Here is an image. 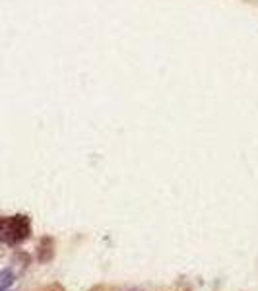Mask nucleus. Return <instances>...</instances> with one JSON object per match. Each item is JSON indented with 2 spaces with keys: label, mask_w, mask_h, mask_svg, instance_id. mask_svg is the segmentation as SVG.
<instances>
[{
  "label": "nucleus",
  "mask_w": 258,
  "mask_h": 291,
  "mask_svg": "<svg viewBox=\"0 0 258 291\" xmlns=\"http://www.w3.org/2000/svg\"><path fill=\"white\" fill-rule=\"evenodd\" d=\"M31 233V225L27 216H14L10 220H6V235L4 241H8L10 245H18L25 241Z\"/></svg>",
  "instance_id": "nucleus-1"
},
{
  "label": "nucleus",
  "mask_w": 258,
  "mask_h": 291,
  "mask_svg": "<svg viewBox=\"0 0 258 291\" xmlns=\"http://www.w3.org/2000/svg\"><path fill=\"white\" fill-rule=\"evenodd\" d=\"M16 282V274L10 268L0 270V291H8V288Z\"/></svg>",
  "instance_id": "nucleus-3"
},
{
  "label": "nucleus",
  "mask_w": 258,
  "mask_h": 291,
  "mask_svg": "<svg viewBox=\"0 0 258 291\" xmlns=\"http://www.w3.org/2000/svg\"><path fill=\"white\" fill-rule=\"evenodd\" d=\"M54 256V241L51 237H43L41 243H39V250H37V258L41 264L45 262H51Z\"/></svg>",
  "instance_id": "nucleus-2"
}]
</instances>
